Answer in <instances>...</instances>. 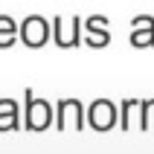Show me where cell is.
Wrapping results in <instances>:
<instances>
[{
    "mask_svg": "<svg viewBox=\"0 0 154 154\" xmlns=\"http://www.w3.org/2000/svg\"><path fill=\"white\" fill-rule=\"evenodd\" d=\"M47 125H50V102L32 99V90H26V128L44 131Z\"/></svg>",
    "mask_w": 154,
    "mask_h": 154,
    "instance_id": "cell-1",
    "label": "cell"
},
{
    "mask_svg": "<svg viewBox=\"0 0 154 154\" xmlns=\"http://www.w3.org/2000/svg\"><path fill=\"white\" fill-rule=\"evenodd\" d=\"M20 38H23L26 47H44L47 38H50V23H47L41 15L26 17L23 26H20Z\"/></svg>",
    "mask_w": 154,
    "mask_h": 154,
    "instance_id": "cell-2",
    "label": "cell"
},
{
    "mask_svg": "<svg viewBox=\"0 0 154 154\" xmlns=\"http://www.w3.org/2000/svg\"><path fill=\"white\" fill-rule=\"evenodd\" d=\"M79 26H82V20L79 17H73V20H64V17H55V44L58 47H79Z\"/></svg>",
    "mask_w": 154,
    "mask_h": 154,
    "instance_id": "cell-3",
    "label": "cell"
},
{
    "mask_svg": "<svg viewBox=\"0 0 154 154\" xmlns=\"http://www.w3.org/2000/svg\"><path fill=\"white\" fill-rule=\"evenodd\" d=\"M131 44H134V47H154V17H148V15L134 17Z\"/></svg>",
    "mask_w": 154,
    "mask_h": 154,
    "instance_id": "cell-4",
    "label": "cell"
},
{
    "mask_svg": "<svg viewBox=\"0 0 154 154\" xmlns=\"http://www.w3.org/2000/svg\"><path fill=\"white\" fill-rule=\"evenodd\" d=\"M113 122H116V108L111 102H105V99L102 102H93V108H90V125L105 131V128H111Z\"/></svg>",
    "mask_w": 154,
    "mask_h": 154,
    "instance_id": "cell-5",
    "label": "cell"
},
{
    "mask_svg": "<svg viewBox=\"0 0 154 154\" xmlns=\"http://www.w3.org/2000/svg\"><path fill=\"white\" fill-rule=\"evenodd\" d=\"M87 29H90V41H87V47H108V41H111V35H108V17H102V15H93V17H87Z\"/></svg>",
    "mask_w": 154,
    "mask_h": 154,
    "instance_id": "cell-6",
    "label": "cell"
},
{
    "mask_svg": "<svg viewBox=\"0 0 154 154\" xmlns=\"http://www.w3.org/2000/svg\"><path fill=\"white\" fill-rule=\"evenodd\" d=\"M20 128L17 122V105L12 99H0V131H15Z\"/></svg>",
    "mask_w": 154,
    "mask_h": 154,
    "instance_id": "cell-7",
    "label": "cell"
},
{
    "mask_svg": "<svg viewBox=\"0 0 154 154\" xmlns=\"http://www.w3.org/2000/svg\"><path fill=\"white\" fill-rule=\"evenodd\" d=\"M17 41V26L12 17L0 15V50H6V47H12V44Z\"/></svg>",
    "mask_w": 154,
    "mask_h": 154,
    "instance_id": "cell-8",
    "label": "cell"
}]
</instances>
